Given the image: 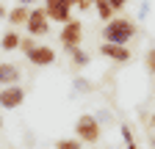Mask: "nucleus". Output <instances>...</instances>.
Instances as JSON below:
<instances>
[{"mask_svg":"<svg viewBox=\"0 0 155 149\" xmlns=\"http://www.w3.org/2000/svg\"><path fill=\"white\" fill-rule=\"evenodd\" d=\"M19 78H22V72H19L17 64L11 61H0V86L8 88V86H19Z\"/></svg>","mask_w":155,"mask_h":149,"instance_id":"obj_8","label":"nucleus"},{"mask_svg":"<svg viewBox=\"0 0 155 149\" xmlns=\"http://www.w3.org/2000/svg\"><path fill=\"white\" fill-rule=\"evenodd\" d=\"M31 3L33 0H17V6H28V8H31Z\"/></svg>","mask_w":155,"mask_h":149,"instance_id":"obj_20","label":"nucleus"},{"mask_svg":"<svg viewBox=\"0 0 155 149\" xmlns=\"http://www.w3.org/2000/svg\"><path fill=\"white\" fill-rule=\"evenodd\" d=\"M33 47H36V39H33V36H25V39H22V42H19V50H22L25 55H28V52H31Z\"/></svg>","mask_w":155,"mask_h":149,"instance_id":"obj_15","label":"nucleus"},{"mask_svg":"<svg viewBox=\"0 0 155 149\" xmlns=\"http://www.w3.org/2000/svg\"><path fill=\"white\" fill-rule=\"evenodd\" d=\"M25 102V88L22 86H8V88H0V108L14 110Z\"/></svg>","mask_w":155,"mask_h":149,"instance_id":"obj_6","label":"nucleus"},{"mask_svg":"<svg viewBox=\"0 0 155 149\" xmlns=\"http://www.w3.org/2000/svg\"><path fill=\"white\" fill-rule=\"evenodd\" d=\"M25 30H28V36H33V39H39V36H47V33H50V20H47L45 8H31L28 22H25Z\"/></svg>","mask_w":155,"mask_h":149,"instance_id":"obj_5","label":"nucleus"},{"mask_svg":"<svg viewBox=\"0 0 155 149\" xmlns=\"http://www.w3.org/2000/svg\"><path fill=\"white\" fill-rule=\"evenodd\" d=\"M69 58H72V64L81 69V66H86L89 64V52H83L81 47H75V50H69Z\"/></svg>","mask_w":155,"mask_h":149,"instance_id":"obj_13","label":"nucleus"},{"mask_svg":"<svg viewBox=\"0 0 155 149\" xmlns=\"http://www.w3.org/2000/svg\"><path fill=\"white\" fill-rule=\"evenodd\" d=\"M55 149H83V144L78 138H58L55 141Z\"/></svg>","mask_w":155,"mask_h":149,"instance_id":"obj_14","label":"nucleus"},{"mask_svg":"<svg viewBox=\"0 0 155 149\" xmlns=\"http://www.w3.org/2000/svg\"><path fill=\"white\" fill-rule=\"evenodd\" d=\"M25 58H28L33 66H50V64H55V50L47 47V44H36Z\"/></svg>","mask_w":155,"mask_h":149,"instance_id":"obj_7","label":"nucleus"},{"mask_svg":"<svg viewBox=\"0 0 155 149\" xmlns=\"http://www.w3.org/2000/svg\"><path fill=\"white\" fill-rule=\"evenodd\" d=\"M125 149H139V146H136V144H130V146H125Z\"/></svg>","mask_w":155,"mask_h":149,"instance_id":"obj_22","label":"nucleus"},{"mask_svg":"<svg viewBox=\"0 0 155 149\" xmlns=\"http://www.w3.org/2000/svg\"><path fill=\"white\" fill-rule=\"evenodd\" d=\"M75 138L81 144H97L100 141V122L94 116H89V113H83L75 122Z\"/></svg>","mask_w":155,"mask_h":149,"instance_id":"obj_2","label":"nucleus"},{"mask_svg":"<svg viewBox=\"0 0 155 149\" xmlns=\"http://www.w3.org/2000/svg\"><path fill=\"white\" fill-rule=\"evenodd\" d=\"M150 122H152V127H155V113H152V116H150Z\"/></svg>","mask_w":155,"mask_h":149,"instance_id":"obj_23","label":"nucleus"},{"mask_svg":"<svg viewBox=\"0 0 155 149\" xmlns=\"http://www.w3.org/2000/svg\"><path fill=\"white\" fill-rule=\"evenodd\" d=\"M100 52L105 55V58H111V61H119V64H127L130 61V50L122 47V44H108V42H103L100 44Z\"/></svg>","mask_w":155,"mask_h":149,"instance_id":"obj_9","label":"nucleus"},{"mask_svg":"<svg viewBox=\"0 0 155 149\" xmlns=\"http://www.w3.org/2000/svg\"><path fill=\"white\" fill-rule=\"evenodd\" d=\"M19 42H22V36H19L17 30H6L3 39H0V47H3L6 52H11V50H19Z\"/></svg>","mask_w":155,"mask_h":149,"instance_id":"obj_11","label":"nucleus"},{"mask_svg":"<svg viewBox=\"0 0 155 149\" xmlns=\"http://www.w3.org/2000/svg\"><path fill=\"white\" fill-rule=\"evenodd\" d=\"M94 3H97V0H72V8H78V11H89Z\"/></svg>","mask_w":155,"mask_h":149,"instance_id":"obj_16","label":"nucleus"},{"mask_svg":"<svg viewBox=\"0 0 155 149\" xmlns=\"http://www.w3.org/2000/svg\"><path fill=\"white\" fill-rule=\"evenodd\" d=\"M144 64H147V69L155 74V47H152V50H147V55H144Z\"/></svg>","mask_w":155,"mask_h":149,"instance_id":"obj_18","label":"nucleus"},{"mask_svg":"<svg viewBox=\"0 0 155 149\" xmlns=\"http://www.w3.org/2000/svg\"><path fill=\"white\" fill-rule=\"evenodd\" d=\"M94 8H97V17H100L103 22H111L114 17H116V11L108 6V0H97V3H94Z\"/></svg>","mask_w":155,"mask_h":149,"instance_id":"obj_12","label":"nucleus"},{"mask_svg":"<svg viewBox=\"0 0 155 149\" xmlns=\"http://www.w3.org/2000/svg\"><path fill=\"white\" fill-rule=\"evenodd\" d=\"M122 141H125V146L136 144V138H133V130H130V124H122Z\"/></svg>","mask_w":155,"mask_h":149,"instance_id":"obj_17","label":"nucleus"},{"mask_svg":"<svg viewBox=\"0 0 155 149\" xmlns=\"http://www.w3.org/2000/svg\"><path fill=\"white\" fill-rule=\"evenodd\" d=\"M0 130H3V119H0Z\"/></svg>","mask_w":155,"mask_h":149,"instance_id":"obj_24","label":"nucleus"},{"mask_svg":"<svg viewBox=\"0 0 155 149\" xmlns=\"http://www.w3.org/2000/svg\"><path fill=\"white\" fill-rule=\"evenodd\" d=\"M45 14H47L50 22L67 25L72 20V3L69 0H45Z\"/></svg>","mask_w":155,"mask_h":149,"instance_id":"obj_3","label":"nucleus"},{"mask_svg":"<svg viewBox=\"0 0 155 149\" xmlns=\"http://www.w3.org/2000/svg\"><path fill=\"white\" fill-rule=\"evenodd\" d=\"M125 3H127V0H108V6H111L114 11H119V8H125Z\"/></svg>","mask_w":155,"mask_h":149,"instance_id":"obj_19","label":"nucleus"},{"mask_svg":"<svg viewBox=\"0 0 155 149\" xmlns=\"http://www.w3.org/2000/svg\"><path fill=\"white\" fill-rule=\"evenodd\" d=\"M3 17H8V11H6V6L0 3V20H3Z\"/></svg>","mask_w":155,"mask_h":149,"instance_id":"obj_21","label":"nucleus"},{"mask_svg":"<svg viewBox=\"0 0 155 149\" xmlns=\"http://www.w3.org/2000/svg\"><path fill=\"white\" fill-rule=\"evenodd\" d=\"M28 14H31L28 6H14V8H8V17H6V20H8L14 28H19V25L28 22Z\"/></svg>","mask_w":155,"mask_h":149,"instance_id":"obj_10","label":"nucleus"},{"mask_svg":"<svg viewBox=\"0 0 155 149\" xmlns=\"http://www.w3.org/2000/svg\"><path fill=\"white\" fill-rule=\"evenodd\" d=\"M58 39H61L64 50H75L81 47V39H83V22L81 20H69L67 25H61V33H58Z\"/></svg>","mask_w":155,"mask_h":149,"instance_id":"obj_4","label":"nucleus"},{"mask_svg":"<svg viewBox=\"0 0 155 149\" xmlns=\"http://www.w3.org/2000/svg\"><path fill=\"white\" fill-rule=\"evenodd\" d=\"M133 36H136V22L130 17H114L103 28V42H108V44H122L125 47Z\"/></svg>","mask_w":155,"mask_h":149,"instance_id":"obj_1","label":"nucleus"}]
</instances>
